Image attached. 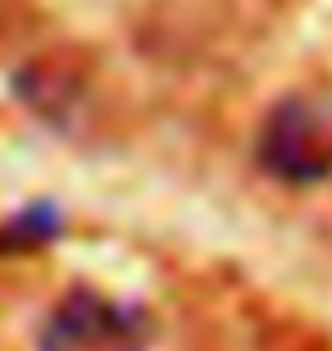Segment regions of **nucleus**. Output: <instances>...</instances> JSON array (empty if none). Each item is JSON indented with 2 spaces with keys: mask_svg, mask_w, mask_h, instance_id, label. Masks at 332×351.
Returning <instances> with one entry per match:
<instances>
[{
  "mask_svg": "<svg viewBox=\"0 0 332 351\" xmlns=\"http://www.w3.org/2000/svg\"><path fill=\"white\" fill-rule=\"evenodd\" d=\"M259 165L292 187L323 182L332 173V105L314 96L273 105L259 128Z\"/></svg>",
  "mask_w": 332,
  "mask_h": 351,
  "instance_id": "nucleus-1",
  "label": "nucleus"
},
{
  "mask_svg": "<svg viewBox=\"0 0 332 351\" xmlns=\"http://www.w3.org/2000/svg\"><path fill=\"white\" fill-rule=\"evenodd\" d=\"M151 328L132 306L77 287L41 324L37 351H146Z\"/></svg>",
  "mask_w": 332,
  "mask_h": 351,
  "instance_id": "nucleus-2",
  "label": "nucleus"
}]
</instances>
